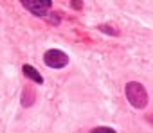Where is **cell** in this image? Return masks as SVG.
<instances>
[{
  "mask_svg": "<svg viewBox=\"0 0 153 133\" xmlns=\"http://www.w3.org/2000/svg\"><path fill=\"white\" fill-rule=\"evenodd\" d=\"M124 92H126V99H128V103H130L133 108L142 110V108L148 106V92H146V88H144L140 83H137V81H130V83L126 85Z\"/></svg>",
  "mask_w": 153,
  "mask_h": 133,
  "instance_id": "cell-1",
  "label": "cell"
},
{
  "mask_svg": "<svg viewBox=\"0 0 153 133\" xmlns=\"http://www.w3.org/2000/svg\"><path fill=\"white\" fill-rule=\"evenodd\" d=\"M43 63L51 69H63V66L68 65V56L63 52V50H58V49H49L45 54H43Z\"/></svg>",
  "mask_w": 153,
  "mask_h": 133,
  "instance_id": "cell-2",
  "label": "cell"
},
{
  "mask_svg": "<svg viewBox=\"0 0 153 133\" xmlns=\"http://www.w3.org/2000/svg\"><path fill=\"white\" fill-rule=\"evenodd\" d=\"M22 4H24V7L29 11V13H33V15H36V16H47V13H49V9H51V6H52V2L51 0H22Z\"/></svg>",
  "mask_w": 153,
  "mask_h": 133,
  "instance_id": "cell-3",
  "label": "cell"
},
{
  "mask_svg": "<svg viewBox=\"0 0 153 133\" xmlns=\"http://www.w3.org/2000/svg\"><path fill=\"white\" fill-rule=\"evenodd\" d=\"M22 70H24L25 78H29V79L34 81L36 85H42V83H43V78L40 76V72L34 69V66H31V65H24V66H22Z\"/></svg>",
  "mask_w": 153,
  "mask_h": 133,
  "instance_id": "cell-4",
  "label": "cell"
},
{
  "mask_svg": "<svg viewBox=\"0 0 153 133\" xmlns=\"http://www.w3.org/2000/svg\"><path fill=\"white\" fill-rule=\"evenodd\" d=\"M34 103V90L29 86V88H25V92H24V106H31Z\"/></svg>",
  "mask_w": 153,
  "mask_h": 133,
  "instance_id": "cell-5",
  "label": "cell"
},
{
  "mask_svg": "<svg viewBox=\"0 0 153 133\" xmlns=\"http://www.w3.org/2000/svg\"><path fill=\"white\" fill-rule=\"evenodd\" d=\"M90 133H117L114 128H108V126H97V128H94Z\"/></svg>",
  "mask_w": 153,
  "mask_h": 133,
  "instance_id": "cell-6",
  "label": "cell"
},
{
  "mask_svg": "<svg viewBox=\"0 0 153 133\" xmlns=\"http://www.w3.org/2000/svg\"><path fill=\"white\" fill-rule=\"evenodd\" d=\"M99 29H101V31H106V34H112V36L119 34V33H117V29H112L110 25H99Z\"/></svg>",
  "mask_w": 153,
  "mask_h": 133,
  "instance_id": "cell-7",
  "label": "cell"
},
{
  "mask_svg": "<svg viewBox=\"0 0 153 133\" xmlns=\"http://www.w3.org/2000/svg\"><path fill=\"white\" fill-rule=\"evenodd\" d=\"M72 4V7H76V9H81L83 7V2L81 0H74V2H70Z\"/></svg>",
  "mask_w": 153,
  "mask_h": 133,
  "instance_id": "cell-8",
  "label": "cell"
}]
</instances>
